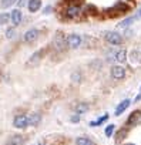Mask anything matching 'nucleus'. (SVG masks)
Returning <instances> with one entry per match:
<instances>
[{
  "mask_svg": "<svg viewBox=\"0 0 141 145\" xmlns=\"http://www.w3.org/2000/svg\"><path fill=\"white\" fill-rule=\"evenodd\" d=\"M66 43H67L68 48H79L81 46V37H80V34H76V33L68 34L66 39Z\"/></svg>",
  "mask_w": 141,
  "mask_h": 145,
  "instance_id": "f257e3e1",
  "label": "nucleus"
},
{
  "mask_svg": "<svg viewBox=\"0 0 141 145\" xmlns=\"http://www.w3.org/2000/svg\"><path fill=\"white\" fill-rule=\"evenodd\" d=\"M104 39H106L110 44H113V46H120V44L123 43L121 34H118V33H115V31H107V33H104Z\"/></svg>",
  "mask_w": 141,
  "mask_h": 145,
  "instance_id": "f03ea898",
  "label": "nucleus"
},
{
  "mask_svg": "<svg viewBox=\"0 0 141 145\" xmlns=\"http://www.w3.org/2000/svg\"><path fill=\"white\" fill-rule=\"evenodd\" d=\"M13 125L19 129H24L27 125H29V117H26L24 114H19L14 117V121H13Z\"/></svg>",
  "mask_w": 141,
  "mask_h": 145,
  "instance_id": "7ed1b4c3",
  "label": "nucleus"
},
{
  "mask_svg": "<svg viewBox=\"0 0 141 145\" xmlns=\"http://www.w3.org/2000/svg\"><path fill=\"white\" fill-rule=\"evenodd\" d=\"M39 36H40V31H39L37 29H30V30H27V31L24 33L23 40H24L26 43L31 44V43H34V41L39 39Z\"/></svg>",
  "mask_w": 141,
  "mask_h": 145,
  "instance_id": "20e7f679",
  "label": "nucleus"
},
{
  "mask_svg": "<svg viewBox=\"0 0 141 145\" xmlns=\"http://www.w3.org/2000/svg\"><path fill=\"white\" fill-rule=\"evenodd\" d=\"M111 77L114 80H123L125 77V68L121 67L120 64L118 65H113L111 67Z\"/></svg>",
  "mask_w": 141,
  "mask_h": 145,
  "instance_id": "39448f33",
  "label": "nucleus"
},
{
  "mask_svg": "<svg viewBox=\"0 0 141 145\" xmlns=\"http://www.w3.org/2000/svg\"><path fill=\"white\" fill-rule=\"evenodd\" d=\"M80 13H81V7L80 6H70L66 10V16L68 19H76V17L80 16Z\"/></svg>",
  "mask_w": 141,
  "mask_h": 145,
  "instance_id": "423d86ee",
  "label": "nucleus"
},
{
  "mask_svg": "<svg viewBox=\"0 0 141 145\" xmlns=\"http://www.w3.org/2000/svg\"><path fill=\"white\" fill-rule=\"evenodd\" d=\"M64 46H67L64 36H63L61 33H57V36L54 37V47H56L57 50H63V48H64Z\"/></svg>",
  "mask_w": 141,
  "mask_h": 145,
  "instance_id": "0eeeda50",
  "label": "nucleus"
},
{
  "mask_svg": "<svg viewBox=\"0 0 141 145\" xmlns=\"http://www.w3.org/2000/svg\"><path fill=\"white\" fill-rule=\"evenodd\" d=\"M130 104H131V101L130 100H124V101H121L118 105H117V108H115V112H114V115H117V117H120L128 107H130Z\"/></svg>",
  "mask_w": 141,
  "mask_h": 145,
  "instance_id": "6e6552de",
  "label": "nucleus"
},
{
  "mask_svg": "<svg viewBox=\"0 0 141 145\" xmlns=\"http://www.w3.org/2000/svg\"><path fill=\"white\" fill-rule=\"evenodd\" d=\"M10 16H12V23H13L14 26H19V24L22 23V19H23V16H22V12H20L19 9H14V10H12Z\"/></svg>",
  "mask_w": 141,
  "mask_h": 145,
  "instance_id": "1a4fd4ad",
  "label": "nucleus"
},
{
  "mask_svg": "<svg viewBox=\"0 0 141 145\" xmlns=\"http://www.w3.org/2000/svg\"><path fill=\"white\" fill-rule=\"evenodd\" d=\"M40 122H41V114H39V112H33V114L29 115V125H31V127H37Z\"/></svg>",
  "mask_w": 141,
  "mask_h": 145,
  "instance_id": "9d476101",
  "label": "nucleus"
},
{
  "mask_svg": "<svg viewBox=\"0 0 141 145\" xmlns=\"http://www.w3.org/2000/svg\"><path fill=\"white\" fill-rule=\"evenodd\" d=\"M27 7H29V12L36 13V12L40 10V7H41V0H29Z\"/></svg>",
  "mask_w": 141,
  "mask_h": 145,
  "instance_id": "9b49d317",
  "label": "nucleus"
},
{
  "mask_svg": "<svg viewBox=\"0 0 141 145\" xmlns=\"http://www.w3.org/2000/svg\"><path fill=\"white\" fill-rule=\"evenodd\" d=\"M23 144H24V138L17 134V135H13V137L7 141L6 145H23Z\"/></svg>",
  "mask_w": 141,
  "mask_h": 145,
  "instance_id": "f8f14e48",
  "label": "nucleus"
},
{
  "mask_svg": "<svg viewBox=\"0 0 141 145\" xmlns=\"http://www.w3.org/2000/svg\"><path fill=\"white\" fill-rule=\"evenodd\" d=\"M114 60L117 61V63H124L125 60H127V51L123 48V50H120V51H117L115 53V56H114Z\"/></svg>",
  "mask_w": 141,
  "mask_h": 145,
  "instance_id": "ddd939ff",
  "label": "nucleus"
},
{
  "mask_svg": "<svg viewBox=\"0 0 141 145\" xmlns=\"http://www.w3.org/2000/svg\"><path fill=\"white\" fill-rule=\"evenodd\" d=\"M76 145H94V142L87 137H79L76 139Z\"/></svg>",
  "mask_w": 141,
  "mask_h": 145,
  "instance_id": "4468645a",
  "label": "nucleus"
},
{
  "mask_svg": "<svg viewBox=\"0 0 141 145\" xmlns=\"http://www.w3.org/2000/svg\"><path fill=\"white\" fill-rule=\"evenodd\" d=\"M86 111H89V104L87 103H80V104L76 105V112L77 114H83Z\"/></svg>",
  "mask_w": 141,
  "mask_h": 145,
  "instance_id": "2eb2a0df",
  "label": "nucleus"
},
{
  "mask_svg": "<svg viewBox=\"0 0 141 145\" xmlns=\"http://www.w3.org/2000/svg\"><path fill=\"white\" fill-rule=\"evenodd\" d=\"M41 54H43V50H40V51L34 53V54L30 57V60H29V64H36L37 61H40V58H41Z\"/></svg>",
  "mask_w": 141,
  "mask_h": 145,
  "instance_id": "dca6fc26",
  "label": "nucleus"
},
{
  "mask_svg": "<svg viewBox=\"0 0 141 145\" xmlns=\"http://www.w3.org/2000/svg\"><path fill=\"white\" fill-rule=\"evenodd\" d=\"M107 120H108V114H106V115L100 117L97 121H91V122H90V127H98V125H101L103 122H106Z\"/></svg>",
  "mask_w": 141,
  "mask_h": 145,
  "instance_id": "f3484780",
  "label": "nucleus"
},
{
  "mask_svg": "<svg viewBox=\"0 0 141 145\" xmlns=\"http://www.w3.org/2000/svg\"><path fill=\"white\" fill-rule=\"evenodd\" d=\"M135 20V17H128V19H125V20H123L120 24H118V29H125V27H128V26H131V23Z\"/></svg>",
  "mask_w": 141,
  "mask_h": 145,
  "instance_id": "a211bd4d",
  "label": "nucleus"
},
{
  "mask_svg": "<svg viewBox=\"0 0 141 145\" xmlns=\"http://www.w3.org/2000/svg\"><path fill=\"white\" fill-rule=\"evenodd\" d=\"M10 20H12L10 13H2L0 14V24H7Z\"/></svg>",
  "mask_w": 141,
  "mask_h": 145,
  "instance_id": "6ab92c4d",
  "label": "nucleus"
},
{
  "mask_svg": "<svg viewBox=\"0 0 141 145\" xmlns=\"http://www.w3.org/2000/svg\"><path fill=\"white\" fill-rule=\"evenodd\" d=\"M141 114H140V111H134L131 115H130V118H128V124L131 125V124H135V121L138 120V117H140Z\"/></svg>",
  "mask_w": 141,
  "mask_h": 145,
  "instance_id": "aec40b11",
  "label": "nucleus"
},
{
  "mask_svg": "<svg viewBox=\"0 0 141 145\" xmlns=\"http://www.w3.org/2000/svg\"><path fill=\"white\" fill-rule=\"evenodd\" d=\"M114 129H115V125H114V124L107 125V128H106V131H104L106 137H111V135H113V132H114Z\"/></svg>",
  "mask_w": 141,
  "mask_h": 145,
  "instance_id": "412c9836",
  "label": "nucleus"
},
{
  "mask_svg": "<svg viewBox=\"0 0 141 145\" xmlns=\"http://www.w3.org/2000/svg\"><path fill=\"white\" fill-rule=\"evenodd\" d=\"M71 80H73V83H80L81 81V74L79 71L73 72V74H71Z\"/></svg>",
  "mask_w": 141,
  "mask_h": 145,
  "instance_id": "4be33fe9",
  "label": "nucleus"
},
{
  "mask_svg": "<svg viewBox=\"0 0 141 145\" xmlns=\"http://www.w3.org/2000/svg\"><path fill=\"white\" fill-rule=\"evenodd\" d=\"M13 3H16V0H3L2 3H0V6H2L3 9H6V7H9V6H12Z\"/></svg>",
  "mask_w": 141,
  "mask_h": 145,
  "instance_id": "5701e85b",
  "label": "nucleus"
},
{
  "mask_svg": "<svg viewBox=\"0 0 141 145\" xmlns=\"http://www.w3.org/2000/svg\"><path fill=\"white\" fill-rule=\"evenodd\" d=\"M14 34H16L14 29H7V31H6V37H7V39H13Z\"/></svg>",
  "mask_w": 141,
  "mask_h": 145,
  "instance_id": "b1692460",
  "label": "nucleus"
},
{
  "mask_svg": "<svg viewBox=\"0 0 141 145\" xmlns=\"http://www.w3.org/2000/svg\"><path fill=\"white\" fill-rule=\"evenodd\" d=\"M71 121H73V122H79V121H80V114H77V112H76V115H73V117H71Z\"/></svg>",
  "mask_w": 141,
  "mask_h": 145,
  "instance_id": "393cba45",
  "label": "nucleus"
},
{
  "mask_svg": "<svg viewBox=\"0 0 141 145\" xmlns=\"http://www.w3.org/2000/svg\"><path fill=\"white\" fill-rule=\"evenodd\" d=\"M17 5H19L20 7H22V6H24V5H26V0H19V2H17Z\"/></svg>",
  "mask_w": 141,
  "mask_h": 145,
  "instance_id": "a878e982",
  "label": "nucleus"
},
{
  "mask_svg": "<svg viewBox=\"0 0 141 145\" xmlns=\"http://www.w3.org/2000/svg\"><path fill=\"white\" fill-rule=\"evenodd\" d=\"M50 10H51V7L49 6V7H46V9H44V13H50Z\"/></svg>",
  "mask_w": 141,
  "mask_h": 145,
  "instance_id": "bb28decb",
  "label": "nucleus"
},
{
  "mask_svg": "<svg viewBox=\"0 0 141 145\" xmlns=\"http://www.w3.org/2000/svg\"><path fill=\"white\" fill-rule=\"evenodd\" d=\"M138 17H141V9H140V12H138Z\"/></svg>",
  "mask_w": 141,
  "mask_h": 145,
  "instance_id": "cd10ccee",
  "label": "nucleus"
},
{
  "mask_svg": "<svg viewBox=\"0 0 141 145\" xmlns=\"http://www.w3.org/2000/svg\"><path fill=\"white\" fill-rule=\"evenodd\" d=\"M127 145H135V144H127Z\"/></svg>",
  "mask_w": 141,
  "mask_h": 145,
  "instance_id": "c85d7f7f",
  "label": "nucleus"
},
{
  "mask_svg": "<svg viewBox=\"0 0 141 145\" xmlns=\"http://www.w3.org/2000/svg\"><path fill=\"white\" fill-rule=\"evenodd\" d=\"M39 145H44V144H39Z\"/></svg>",
  "mask_w": 141,
  "mask_h": 145,
  "instance_id": "c756f323",
  "label": "nucleus"
}]
</instances>
